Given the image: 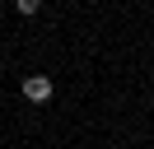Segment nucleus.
Returning a JSON list of instances; mask_svg holds the SVG:
<instances>
[{"label":"nucleus","mask_w":154,"mask_h":149,"mask_svg":"<svg viewBox=\"0 0 154 149\" xmlns=\"http://www.w3.org/2000/svg\"><path fill=\"white\" fill-rule=\"evenodd\" d=\"M14 9H19L23 19H33V14H38V9H42V0H14Z\"/></svg>","instance_id":"f03ea898"},{"label":"nucleus","mask_w":154,"mask_h":149,"mask_svg":"<svg viewBox=\"0 0 154 149\" xmlns=\"http://www.w3.org/2000/svg\"><path fill=\"white\" fill-rule=\"evenodd\" d=\"M19 89H23V98H28V102H47V98H51V79H47V74H28Z\"/></svg>","instance_id":"f257e3e1"}]
</instances>
